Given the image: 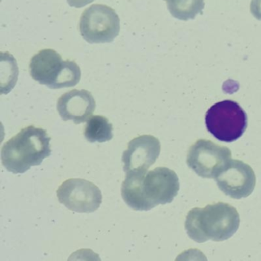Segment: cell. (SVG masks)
Listing matches in <instances>:
<instances>
[{
  "mask_svg": "<svg viewBox=\"0 0 261 261\" xmlns=\"http://www.w3.org/2000/svg\"><path fill=\"white\" fill-rule=\"evenodd\" d=\"M240 216L234 207L224 202L195 207L188 212L185 229L197 243L223 241L231 238L239 228Z\"/></svg>",
  "mask_w": 261,
  "mask_h": 261,
  "instance_id": "cell-1",
  "label": "cell"
},
{
  "mask_svg": "<svg viewBox=\"0 0 261 261\" xmlns=\"http://www.w3.org/2000/svg\"><path fill=\"white\" fill-rule=\"evenodd\" d=\"M51 140L42 128L34 126L24 128L3 146V166L13 174H23L32 166H39L51 155Z\"/></svg>",
  "mask_w": 261,
  "mask_h": 261,
  "instance_id": "cell-2",
  "label": "cell"
},
{
  "mask_svg": "<svg viewBox=\"0 0 261 261\" xmlns=\"http://www.w3.org/2000/svg\"><path fill=\"white\" fill-rule=\"evenodd\" d=\"M30 72L35 81L51 89L71 88L79 80L77 64L63 61L53 49L42 50L35 55L30 61Z\"/></svg>",
  "mask_w": 261,
  "mask_h": 261,
  "instance_id": "cell-3",
  "label": "cell"
},
{
  "mask_svg": "<svg viewBox=\"0 0 261 261\" xmlns=\"http://www.w3.org/2000/svg\"><path fill=\"white\" fill-rule=\"evenodd\" d=\"M208 132L217 140L232 143L242 137L247 127V116L237 102L226 100L212 105L205 116Z\"/></svg>",
  "mask_w": 261,
  "mask_h": 261,
  "instance_id": "cell-4",
  "label": "cell"
},
{
  "mask_svg": "<svg viewBox=\"0 0 261 261\" xmlns=\"http://www.w3.org/2000/svg\"><path fill=\"white\" fill-rule=\"evenodd\" d=\"M79 30L88 43H110L120 33V18L111 7L94 4L82 13Z\"/></svg>",
  "mask_w": 261,
  "mask_h": 261,
  "instance_id": "cell-5",
  "label": "cell"
},
{
  "mask_svg": "<svg viewBox=\"0 0 261 261\" xmlns=\"http://www.w3.org/2000/svg\"><path fill=\"white\" fill-rule=\"evenodd\" d=\"M231 151L228 148L201 139L189 148L186 163L201 178H215L231 160Z\"/></svg>",
  "mask_w": 261,
  "mask_h": 261,
  "instance_id": "cell-6",
  "label": "cell"
},
{
  "mask_svg": "<svg viewBox=\"0 0 261 261\" xmlns=\"http://www.w3.org/2000/svg\"><path fill=\"white\" fill-rule=\"evenodd\" d=\"M59 202L79 213L95 212L102 204L101 191L91 181L82 178L65 180L57 190Z\"/></svg>",
  "mask_w": 261,
  "mask_h": 261,
  "instance_id": "cell-7",
  "label": "cell"
},
{
  "mask_svg": "<svg viewBox=\"0 0 261 261\" xmlns=\"http://www.w3.org/2000/svg\"><path fill=\"white\" fill-rule=\"evenodd\" d=\"M217 186L226 195L241 199L253 193L256 186V175L247 163L230 160L215 177Z\"/></svg>",
  "mask_w": 261,
  "mask_h": 261,
  "instance_id": "cell-8",
  "label": "cell"
},
{
  "mask_svg": "<svg viewBox=\"0 0 261 261\" xmlns=\"http://www.w3.org/2000/svg\"><path fill=\"white\" fill-rule=\"evenodd\" d=\"M180 189L178 175L172 169L157 167L146 173L143 181L145 197L151 207L169 204Z\"/></svg>",
  "mask_w": 261,
  "mask_h": 261,
  "instance_id": "cell-9",
  "label": "cell"
},
{
  "mask_svg": "<svg viewBox=\"0 0 261 261\" xmlns=\"http://www.w3.org/2000/svg\"><path fill=\"white\" fill-rule=\"evenodd\" d=\"M161 151L160 140L152 135H142L133 139L122 161L126 173L133 171H146L156 162Z\"/></svg>",
  "mask_w": 261,
  "mask_h": 261,
  "instance_id": "cell-10",
  "label": "cell"
},
{
  "mask_svg": "<svg viewBox=\"0 0 261 261\" xmlns=\"http://www.w3.org/2000/svg\"><path fill=\"white\" fill-rule=\"evenodd\" d=\"M96 109V101L90 91L74 89L65 93L58 100L57 111L64 121L72 120L75 124L88 121Z\"/></svg>",
  "mask_w": 261,
  "mask_h": 261,
  "instance_id": "cell-11",
  "label": "cell"
},
{
  "mask_svg": "<svg viewBox=\"0 0 261 261\" xmlns=\"http://www.w3.org/2000/svg\"><path fill=\"white\" fill-rule=\"evenodd\" d=\"M146 171H133L126 173L121 186L123 201L130 208L136 211H149L152 209L145 197L143 181Z\"/></svg>",
  "mask_w": 261,
  "mask_h": 261,
  "instance_id": "cell-12",
  "label": "cell"
},
{
  "mask_svg": "<svg viewBox=\"0 0 261 261\" xmlns=\"http://www.w3.org/2000/svg\"><path fill=\"white\" fill-rule=\"evenodd\" d=\"M113 129L108 118L101 115L92 116L85 126L84 135L90 143H105L112 140Z\"/></svg>",
  "mask_w": 261,
  "mask_h": 261,
  "instance_id": "cell-13",
  "label": "cell"
},
{
  "mask_svg": "<svg viewBox=\"0 0 261 261\" xmlns=\"http://www.w3.org/2000/svg\"><path fill=\"white\" fill-rule=\"evenodd\" d=\"M166 2L171 15L182 21L195 19L204 8V0H166Z\"/></svg>",
  "mask_w": 261,
  "mask_h": 261,
  "instance_id": "cell-14",
  "label": "cell"
},
{
  "mask_svg": "<svg viewBox=\"0 0 261 261\" xmlns=\"http://www.w3.org/2000/svg\"><path fill=\"white\" fill-rule=\"evenodd\" d=\"M19 68L14 56L9 53H1L0 79L1 93L8 94L16 85L19 76Z\"/></svg>",
  "mask_w": 261,
  "mask_h": 261,
  "instance_id": "cell-15",
  "label": "cell"
},
{
  "mask_svg": "<svg viewBox=\"0 0 261 261\" xmlns=\"http://www.w3.org/2000/svg\"><path fill=\"white\" fill-rule=\"evenodd\" d=\"M250 9L252 15L258 20H261V0H252Z\"/></svg>",
  "mask_w": 261,
  "mask_h": 261,
  "instance_id": "cell-16",
  "label": "cell"
},
{
  "mask_svg": "<svg viewBox=\"0 0 261 261\" xmlns=\"http://www.w3.org/2000/svg\"><path fill=\"white\" fill-rule=\"evenodd\" d=\"M94 1V0H67L70 7H75V8H82Z\"/></svg>",
  "mask_w": 261,
  "mask_h": 261,
  "instance_id": "cell-17",
  "label": "cell"
},
{
  "mask_svg": "<svg viewBox=\"0 0 261 261\" xmlns=\"http://www.w3.org/2000/svg\"></svg>",
  "mask_w": 261,
  "mask_h": 261,
  "instance_id": "cell-18",
  "label": "cell"
}]
</instances>
